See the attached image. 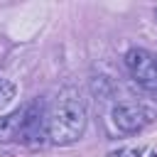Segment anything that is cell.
Returning <instances> with one entry per match:
<instances>
[{
	"mask_svg": "<svg viewBox=\"0 0 157 157\" xmlns=\"http://www.w3.org/2000/svg\"><path fill=\"white\" fill-rule=\"evenodd\" d=\"M108 157H137V150H130V147H123V150H115V152H110Z\"/></svg>",
	"mask_w": 157,
	"mask_h": 157,
	"instance_id": "obj_6",
	"label": "cell"
},
{
	"mask_svg": "<svg viewBox=\"0 0 157 157\" xmlns=\"http://www.w3.org/2000/svg\"><path fill=\"white\" fill-rule=\"evenodd\" d=\"M147 157H157V152H147Z\"/></svg>",
	"mask_w": 157,
	"mask_h": 157,
	"instance_id": "obj_7",
	"label": "cell"
},
{
	"mask_svg": "<svg viewBox=\"0 0 157 157\" xmlns=\"http://www.w3.org/2000/svg\"><path fill=\"white\" fill-rule=\"evenodd\" d=\"M15 83L12 81H7V78H0V110L5 108V105H10L12 103V98H15Z\"/></svg>",
	"mask_w": 157,
	"mask_h": 157,
	"instance_id": "obj_5",
	"label": "cell"
},
{
	"mask_svg": "<svg viewBox=\"0 0 157 157\" xmlns=\"http://www.w3.org/2000/svg\"><path fill=\"white\" fill-rule=\"evenodd\" d=\"M155 15H157V10H155Z\"/></svg>",
	"mask_w": 157,
	"mask_h": 157,
	"instance_id": "obj_8",
	"label": "cell"
},
{
	"mask_svg": "<svg viewBox=\"0 0 157 157\" xmlns=\"http://www.w3.org/2000/svg\"><path fill=\"white\" fill-rule=\"evenodd\" d=\"M110 115H113V125L123 132H137L155 120V110L142 103H135V101L115 103Z\"/></svg>",
	"mask_w": 157,
	"mask_h": 157,
	"instance_id": "obj_3",
	"label": "cell"
},
{
	"mask_svg": "<svg viewBox=\"0 0 157 157\" xmlns=\"http://www.w3.org/2000/svg\"><path fill=\"white\" fill-rule=\"evenodd\" d=\"M22 123H25V105L7 113V115H0V142L17 140L20 130H22Z\"/></svg>",
	"mask_w": 157,
	"mask_h": 157,
	"instance_id": "obj_4",
	"label": "cell"
},
{
	"mask_svg": "<svg viewBox=\"0 0 157 157\" xmlns=\"http://www.w3.org/2000/svg\"><path fill=\"white\" fill-rule=\"evenodd\" d=\"M86 101L76 86H66L56 93L52 108L47 110V135L54 145L66 147L81 140L86 130Z\"/></svg>",
	"mask_w": 157,
	"mask_h": 157,
	"instance_id": "obj_1",
	"label": "cell"
},
{
	"mask_svg": "<svg viewBox=\"0 0 157 157\" xmlns=\"http://www.w3.org/2000/svg\"><path fill=\"white\" fill-rule=\"evenodd\" d=\"M125 66L130 76L147 91H157V56L142 47H132L125 54Z\"/></svg>",
	"mask_w": 157,
	"mask_h": 157,
	"instance_id": "obj_2",
	"label": "cell"
}]
</instances>
